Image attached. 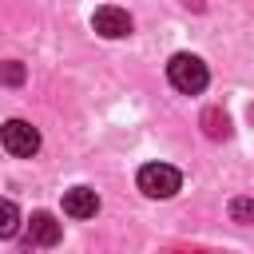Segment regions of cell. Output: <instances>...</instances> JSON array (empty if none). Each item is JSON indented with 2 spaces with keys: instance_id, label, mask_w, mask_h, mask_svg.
Returning a JSON list of instances; mask_svg holds the SVG:
<instances>
[{
  "instance_id": "cell-1",
  "label": "cell",
  "mask_w": 254,
  "mask_h": 254,
  "mask_svg": "<svg viewBox=\"0 0 254 254\" xmlns=\"http://www.w3.org/2000/svg\"><path fill=\"white\" fill-rule=\"evenodd\" d=\"M167 79H171V87L175 91H183V95H198L202 87H206V64L198 60V56H190V52H179V56H171V64H167Z\"/></svg>"
},
{
  "instance_id": "cell-2",
  "label": "cell",
  "mask_w": 254,
  "mask_h": 254,
  "mask_svg": "<svg viewBox=\"0 0 254 254\" xmlns=\"http://www.w3.org/2000/svg\"><path fill=\"white\" fill-rule=\"evenodd\" d=\"M135 183H139V190L147 198H171L183 187V175L175 167H167V163H143L139 175H135Z\"/></svg>"
},
{
  "instance_id": "cell-3",
  "label": "cell",
  "mask_w": 254,
  "mask_h": 254,
  "mask_svg": "<svg viewBox=\"0 0 254 254\" xmlns=\"http://www.w3.org/2000/svg\"><path fill=\"white\" fill-rule=\"evenodd\" d=\"M0 143H4L8 155H16V159H32V155L40 151V131H36L32 123H24V119H8L4 131H0Z\"/></svg>"
},
{
  "instance_id": "cell-4",
  "label": "cell",
  "mask_w": 254,
  "mask_h": 254,
  "mask_svg": "<svg viewBox=\"0 0 254 254\" xmlns=\"http://www.w3.org/2000/svg\"><path fill=\"white\" fill-rule=\"evenodd\" d=\"M91 28L99 36H107V40H123V36H131V16L123 8H115V4H103V8H95Z\"/></svg>"
},
{
  "instance_id": "cell-5",
  "label": "cell",
  "mask_w": 254,
  "mask_h": 254,
  "mask_svg": "<svg viewBox=\"0 0 254 254\" xmlns=\"http://www.w3.org/2000/svg\"><path fill=\"white\" fill-rule=\"evenodd\" d=\"M95 210H99V194H95L91 187H71V190H64V214H67V218H95Z\"/></svg>"
},
{
  "instance_id": "cell-6",
  "label": "cell",
  "mask_w": 254,
  "mask_h": 254,
  "mask_svg": "<svg viewBox=\"0 0 254 254\" xmlns=\"http://www.w3.org/2000/svg\"><path fill=\"white\" fill-rule=\"evenodd\" d=\"M28 230H32V242H36V246H56V242L64 238V226H60V222H56L48 210H36Z\"/></svg>"
},
{
  "instance_id": "cell-7",
  "label": "cell",
  "mask_w": 254,
  "mask_h": 254,
  "mask_svg": "<svg viewBox=\"0 0 254 254\" xmlns=\"http://www.w3.org/2000/svg\"><path fill=\"white\" fill-rule=\"evenodd\" d=\"M202 127H206V135H210V139H226V135H230V119H226L218 107L202 111Z\"/></svg>"
},
{
  "instance_id": "cell-8",
  "label": "cell",
  "mask_w": 254,
  "mask_h": 254,
  "mask_svg": "<svg viewBox=\"0 0 254 254\" xmlns=\"http://www.w3.org/2000/svg\"><path fill=\"white\" fill-rule=\"evenodd\" d=\"M16 226H20L16 202H12V198H4V202H0V234H4V238H12V234H16Z\"/></svg>"
},
{
  "instance_id": "cell-9",
  "label": "cell",
  "mask_w": 254,
  "mask_h": 254,
  "mask_svg": "<svg viewBox=\"0 0 254 254\" xmlns=\"http://www.w3.org/2000/svg\"><path fill=\"white\" fill-rule=\"evenodd\" d=\"M230 214H234V222H250L254 218V202L250 198H234L230 202Z\"/></svg>"
},
{
  "instance_id": "cell-10",
  "label": "cell",
  "mask_w": 254,
  "mask_h": 254,
  "mask_svg": "<svg viewBox=\"0 0 254 254\" xmlns=\"http://www.w3.org/2000/svg\"><path fill=\"white\" fill-rule=\"evenodd\" d=\"M20 79H24V67H20L16 60H12V64L4 67V83H20Z\"/></svg>"
}]
</instances>
